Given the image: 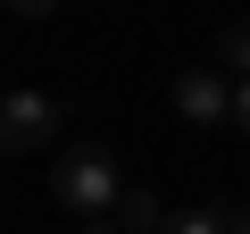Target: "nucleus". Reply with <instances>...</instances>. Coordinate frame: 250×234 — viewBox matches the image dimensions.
Wrapping results in <instances>:
<instances>
[{
  "mask_svg": "<svg viewBox=\"0 0 250 234\" xmlns=\"http://www.w3.org/2000/svg\"><path fill=\"white\" fill-rule=\"evenodd\" d=\"M50 192L67 201V217H117V201L134 192V184L117 176V159H108L100 142H75V151L50 167Z\"/></svg>",
  "mask_w": 250,
  "mask_h": 234,
  "instance_id": "nucleus-1",
  "label": "nucleus"
},
{
  "mask_svg": "<svg viewBox=\"0 0 250 234\" xmlns=\"http://www.w3.org/2000/svg\"><path fill=\"white\" fill-rule=\"evenodd\" d=\"M50 134H59L50 92H0V151H42Z\"/></svg>",
  "mask_w": 250,
  "mask_h": 234,
  "instance_id": "nucleus-2",
  "label": "nucleus"
},
{
  "mask_svg": "<svg viewBox=\"0 0 250 234\" xmlns=\"http://www.w3.org/2000/svg\"><path fill=\"white\" fill-rule=\"evenodd\" d=\"M175 109L192 117V126H233V84L217 67H184L175 75Z\"/></svg>",
  "mask_w": 250,
  "mask_h": 234,
  "instance_id": "nucleus-3",
  "label": "nucleus"
},
{
  "mask_svg": "<svg viewBox=\"0 0 250 234\" xmlns=\"http://www.w3.org/2000/svg\"><path fill=\"white\" fill-rule=\"evenodd\" d=\"M159 234H233V209L192 201V209H167V226H159Z\"/></svg>",
  "mask_w": 250,
  "mask_h": 234,
  "instance_id": "nucleus-4",
  "label": "nucleus"
},
{
  "mask_svg": "<svg viewBox=\"0 0 250 234\" xmlns=\"http://www.w3.org/2000/svg\"><path fill=\"white\" fill-rule=\"evenodd\" d=\"M159 226H167V209H159L150 192H125V201H117V234H159Z\"/></svg>",
  "mask_w": 250,
  "mask_h": 234,
  "instance_id": "nucleus-5",
  "label": "nucleus"
},
{
  "mask_svg": "<svg viewBox=\"0 0 250 234\" xmlns=\"http://www.w3.org/2000/svg\"><path fill=\"white\" fill-rule=\"evenodd\" d=\"M217 67H233V75L250 84V25H225V42H217Z\"/></svg>",
  "mask_w": 250,
  "mask_h": 234,
  "instance_id": "nucleus-6",
  "label": "nucleus"
},
{
  "mask_svg": "<svg viewBox=\"0 0 250 234\" xmlns=\"http://www.w3.org/2000/svg\"><path fill=\"white\" fill-rule=\"evenodd\" d=\"M233 134H250V84H233Z\"/></svg>",
  "mask_w": 250,
  "mask_h": 234,
  "instance_id": "nucleus-7",
  "label": "nucleus"
},
{
  "mask_svg": "<svg viewBox=\"0 0 250 234\" xmlns=\"http://www.w3.org/2000/svg\"><path fill=\"white\" fill-rule=\"evenodd\" d=\"M9 9H17V17H50L59 0H9Z\"/></svg>",
  "mask_w": 250,
  "mask_h": 234,
  "instance_id": "nucleus-8",
  "label": "nucleus"
},
{
  "mask_svg": "<svg viewBox=\"0 0 250 234\" xmlns=\"http://www.w3.org/2000/svg\"><path fill=\"white\" fill-rule=\"evenodd\" d=\"M233 234H250V209H233Z\"/></svg>",
  "mask_w": 250,
  "mask_h": 234,
  "instance_id": "nucleus-9",
  "label": "nucleus"
},
{
  "mask_svg": "<svg viewBox=\"0 0 250 234\" xmlns=\"http://www.w3.org/2000/svg\"><path fill=\"white\" fill-rule=\"evenodd\" d=\"M83 234H117V226H83Z\"/></svg>",
  "mask_w": 250,
  "mask_h": 234,
  "instance_id": "nucleus-10",
  "label": "nucleus"
}]
</instances>
